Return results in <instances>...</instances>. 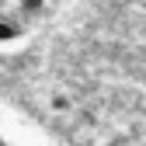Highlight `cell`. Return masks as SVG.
Instances as JSON below:
<instances>
[{"label": "cell", "instance_id": "1", "mask_svg": "<svg viewBox=\"0 0 146 146\" xmlns=\"http://www.w3.org/2000/svg\"><path fill=\"white\" fill-rule=\"evenodd\" d=\"M49 108L56 115H66V111H73V98L66 94V90H52L49 94Z\"/></svg>", "mask_w": 146, "mask_h": 146}, {"label": "cell", "instance_id": "2", "mask_svg": "<svg viewBox=\"0 0 146 146\" xmlns=\"http://www.w3.org/2000/svg\"><path fill=\"white\" fill-rule=\"evenodd\" d=\"M14 4H17V11H21V14H28V17H38V14H45L49 0H14Z\"/></svg>", "mask_w": 146, "mask_h": 146}, {"label": "cell", "instance_id": "3", "mask_svg": "<svg viewBox=\"0 0 146 146\" xmlns=\"http://www.w3.org/2000/svg\"><path fill=\"white\" fill-rule=\"evenodd\" d=\"M17 38H21V25L0 17V42H17Z\"/></svg>", "mask_w": 146, "mask_h": 146}, {"label": "cell", "instance_id": "4", "mask_svg": "<svg viewBox=\"0 0 146 146\" xmlns=\"http://www.w3.org/2000/svg\"><path fill=\"white\" fill-rule=\"evenodd\" d=\"M0 146H7V139H4V136H0Z\"/></svg>", "mask_w": 146, "mask_h": 146}, {"label": "cell", "instance_id": "5", "mask_svg": "<svg viewBox=\"0 0 146 146\" xmlns=\"http://www.w3.org/2000/svg\"><path fill=\"white\" fill-rule=\"evenodd\" d=\"M4 4H7V0H0V7H4Z\"/></svg>", "mask_w": 146, "mask_h": 146}, {"label": "cell", "instance_id": "6", "mask_svg": "<svg viewBox=\"0 0 146 146\" xmlns=\"http://www.w3.org/2000/svg\"><path fill=\"white\" fill-rule=\"evenodd\" d=\"M139 146H146V143H139Z\"/></svg>", "mask_w": 146, "mask_h": 146}]
</instances>
